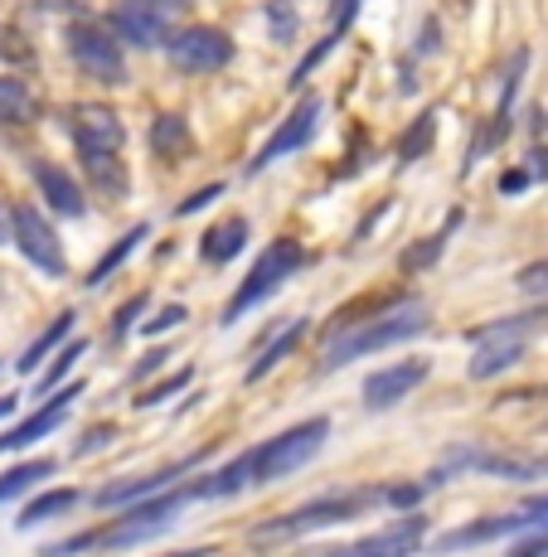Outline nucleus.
I'll list each match as a JSON object with an SVG mask.
<instances>
[{"label":"nucleus","mask_w":548,"mask_h":557,"mask_svg":"<svg viewBox=\"0 0 548 557\" xmlns=\"http://www.w3.org/2000/svg\"><path fill=\"white\" fill-rule=\"evenodd\" d=\"M190 379H195V373H175V379H166V383H160V388H146V393H136V407H156V403H166V398H175V393L180 388H185V383Z\"/></svg>","instance_id":"obj_29"},{"label":"nucleus","mask_w":548,"mask_h":557,"mask_svg":"<svg viewBox=\"0 0 548 557\" xmlns=\"http://www.w3.org/2000/svg\"><path fill=\"white\" fill-rule=\"evenodd\" d=\"M15 412V398H0V417H10Z\"/></svg>","instance_id":"obj_40"},{"label":"nucleus","mask_w":548,"mask_h":557,"mask_svg":"<svg viewBox=\"0 0 548 557\" xmlns=\"http://www.w3.org/2000/svg\"><path fill=\"white\" fill-rule=\"evenodd\" d=\"M73 505H78V490H53V495H39V499H29L25 509H20V529H35V523H45V519H59V513H69Z\"/></svg>","instance_id":"obj_21"},{"label":"nucleus","mask_w":548,"mask_h":557,"mask_svg":"<svg viewBox=\"0 0 548 557\" xmlns=\"http://www.w3.org/2000/svg\"><path fill=\"white\" fill-rule=\"evenodd\" d=\"M316 122H320V98H301L296 102V112L287 116L282 126H277V136L267 141V151L253 160V165H272L277 156H292V151H301V146L310 141V132H316Z\"/></svg>","instance_id":"obj_14"},{"label":"nucleus","mask_w":548,"mask_h":557,"mask_svg":"<svg viewBox=\"0 0 548 557\" xmlns=\"http://www.w3.org/2000/svg\"><path fill=\"white\" fill-rule=\"evenodd\" d=\"M150 151L166 156V160H180L190 151V126L180 112H160L156 122H150Z\"/></svg>","instance_id":"obj_18"},{"label":"nucleus","mask_w":548,"mask_h":557,"mask_svg":"<svg viewBox=\"0 0 548 557\" xmlns=\"http://www.w3.org/2000/svg\"><path fill=\"white\" fill-rule=\"evenodd\" d=\"M35 116V98H29V88L20 78H0V122L5 126H20Z\"/></svg>","instance_id":"obj_22"},{"label":"nucleus","mask_w":548,"mask_h":557,"mask_svg":"<svg viewBox=\"0 0 548 557\" xmlns=\"http://www.w3.org/2000/svg\"><path fill=\"white\" fill-rule=\"evenodd\" d=\"M160 359H166V349H156V355H146L142 363H136V379H142V373H150V369H156Z\"/></svg>","instance_id":"obj_39"},{"label":"nucleus","mask_w":548,"mask_h":557,"mask_svg":"<svg viewBox=\"0 0 548 557\" xmlns=\"http://www.w3.org/2000/svg\"><path fill=\"white\" fill-rule=\"evenodd\" d=\"M514 282H520V292H529V296H548V257L544 262H529Z\"/></svg>","instance_id":"obj_30"},{"label":"nucleus","mask_w":548,"mask_h":557,"mask_svg":"<svg viewBox=\"0 0 548 557\" xmlns=\"http://www.w3.org/2000/svg\"><path fill=\"white\" fill-rule=\"evenodd\" d=\"M78 355H88V339H73V345L69 349H63V355H53V363H49V373H45V379H39V398H45V393H53V388H59V379H63V373H69L73 369V359H78Z\"/></svg>","instance_id":"obj_28"},{"label":"nucleus","mask_w":548,"mask_h":557,"mask_svg":"<svg viewBox=\"0 0 548 557\" xmlns=\"http://www.w3.org/2000/svg\"><path fill=\"white\" fill-rule=\"evenodd\" d=\"M49 475H53V460H29V466H15V470H5V475H0V499L20 495V490L39 485V480H49Z\"/></svg>","instance_id":"obj_24"},{"label":"nucleus","mask_w":548,"mask_h":557,"mask_svg":"<svg viewBox=\"0 0 548 557\" xmlns=\"http://www.w3.org/2000/svg\"><path fill=\"white\" fill-rule=\"evenodd\" d=\"M132 5H142V10H150V15H160V20H166L170 10H185L190 0H132Z\"/></svg>","instance_id":"obj_34"},{"label":"nucleus","mask_w":548,"mask_h":557,"mask_svg":"<svg viewBox=\"0 0 548 557\" xmlns=\"http://www.w3.org/2000/svg\"><path fill=\"white\" fill-rule=\"evenodd\" d=\"M35 180H39L45 199H49L59 213H69V219H78V213H83V189L73 185L69 170H59V165H35Z\"/></svg>","instance_id":"obj_17"},{"label":"nucleus","mask_w":548,"mask_h":557,"mask_svg":"<svg viewBox=\"0 0 548 557\" xmlns=\"http://www.w3.org/2000/svg\"><path fill=\"white\" fill-rule=\"evenodd\" d=\"M190 466H199V456H180L175 466H166V470H146V475H136V480H112L107 490H98L93 495V505L98 509H117V505H136L142 495H160L166 485H175L180 475H185Z\"/></svg>","instance_id":"obj_12"},{"label":"nucleus","mask_w":548,"mask_h":557,"mask_svg":"<svg viewBox=\"0 0 548 557\" xmlns=\"http://www.w3.org/2000/svg\"><path fill=\"white\" fill-rule=\"evenodd\" d=\"M223 195V185H209V189H199V195H190L185 203H180V213H195V209H204V203H214Z\"/></svg>","instance_id":"obj_33"},{"label":"nucleus","mask_w":548,"mask_h":557,"mask_svg":"<svg viewBox=\"0 0 548 557\" xmlns=\"http://www.w3.org/2000/svg\"><path fill=\"white\" fill-rule=\"evenodd\" d=\"M146 238V228H142V223H136V228L132 233H126V238L122 243H112V248H107L102 252V262L98 267H93V272H88V286H98V282H107V276H112L117 272V267H122L126 262V257H132V248H136V243H142Z\"/></svg>","instance_id":"obj_23"},{"label":"nucleus","mask_w":548,"mask_h":557,"mask_svg":"<svg viewBox=\"0 0 548 557\" xmlns=\"http://www.w3.org/2000/svg\"><path fill=\"white\" fill-rule=\"evenodd\" d=\"M427 325H433V315H427L423 301H399L389 315H379V320H369V325L340 335L336 345L326 349V369H340V363H350L360 355H374V349L393 345V339H413V335H423Z\"/></svg>","instance_id":"obj_3"},{"label":"nucleus","mask_w":548,"mask_h":557,"mask_svg":"<svg viewBox=\"0 0 548 557\" xmlns=\"http://www.w3.org/2000/svg\"><path fill=\"white\" fill-rule=\"evenodd\" d=\"M272 25H277V35H282V39H292V15H287V10H282V15L272 10Z\"/></svg>","instance_id":"obj_38"},{"label":"nucleus","mask_w":548,"mask_h":557,"mask_svg":"<svg viewBox=\"0 0 548 557\" xmlns=\"http://www.w3.org/2000/svg\"><path fill=\"white\" fill-rule=\"evenodd\" d=\"M330 436V422L326 417H310V422L292 426V432H282L277 442L257 446V451H248V466H253V480H282L292 475V470H301L310 456L326 446Z\"/></svg>","instance_id":"obj_5"},{"label":"nucleus","mask_w":548,"mask_h":557,"mask_svg":"<svg viewBox=\"0 0 548 557\" xmlns=\"http://www.w3.org/2000/svg\"><path fill=\"white\" fill-rule=\"evenodd\" d=\"M447 233H451V228H447ZM447 233H442V238H447ZM442 238H427V243H417V248H407L403 262L413 267V272H417V267H433V257L442 252Z\"/></svg>","instance_id":"obj_31"},{"label":"nucleus","mask_w":548,"mask_h":557,"mask_svg":"<svg viewBox=\"0 0 548 557\" xmlns=\"http://www.w3.org/2000/svg\"><path fill=\"white\" fill-rule=\"evenodd\" d=\"M524 185H529V175H524V170H510V175L500 180V189H504V195H520Z\"/></svg>","instance_id":"obj_37"},{"label":"nucleus","mask_w":548,"mask_h":557,"mask_svg":"<svg viewBox=\"0 0 548 557\" xmlns=\"http://www.w3.org/2000/svg\"><path fill=\"white\" fill-rule=\"evenodd\" d=\"M112 25L122 29L132 45H142V49H150L156 45V29H160V15H150V10H142V5H132V0H122V5L112 10Z\"/></svg>","instance_id":"obj_19"},{"label":"nucleus","mask_w":548,"mask_h":557,"mask_svg":"<svg viewBox=\"0 0 548 557\" xmlns=\"http://www.w3.org/2000/svg\"><path fill=\"white\" fill-rule=\"evenodd\" d=\"M301 335H306V320H292V325L282 330V339H277V345H267L263 355H257V359L248 363V383L267 379V373H272L277 363H282V359H287V355H292V349H296V339H301Z\"/></svg>","instance_id":"obj_20"},{"label":"nucleus","mask_w":548,"mask_h":557,"mask_svg":"<svg viewBox=\"0 0 548 557\" xmlns=\"http://www.w3.org/2000/svg\"><path fill=\"white\" fill-rule=\"evenodd\" d=\"M427 373H433L427 359H403V363H393V369H379L374 379H364V407H369V412H383V407L403 403Z\"/></svg>","instance_id":"obj_11"},{"label":"nucleus","mask_w":548,"mask_h":557,"mask_svg":"<svg viewBox=\"0 0 548 557\" xmlns=\"http://www.w3.org/2000/svg\"><path fill=\"white\" fill-rule=\"evenodd\" d=\"M69 330H73V315H69V310H63V315H59V320H53V325L45 330V335H39V339H35V345H29V349H25V359H20V373H29V369H35V363H39V359H45V355H53V349H59V339H63V335H69Z\"/></svg>","instance_id":"obj_26"},{"label":"nucleus","mask_w":548,"mask_h":557,"mask_svg":"<svg viewBox=\"0 0 548 557\" xmlns=\"http://www.w3.org/2000/svg\"><path fill=\"white\" fill-rule=\"evenodd\" d=\"M185 320V310H166V315H156V320H146V335H160V330H170V325H180Z\"/></svg>","instance_id":"obj_36"},{"label":"nucleus","mask_w":548,"mask_h":557,"mask_svg":"<svg viewBox=\"0 0 548 557\" xmlns=\"http://www.w3.org/2000/svg\"><path fill=\"white\" fill-rule=\"evenodd\" d=\"M10 228H15L20 252H25L29 262L39 267V272H49V276H63V272H69L59 233H53V223H45V213H39L35 203H15V209H10Z\"/></svg>","instance_id":"obj_8"},{"label":"nucleus","mask_w":548,"mask_h":557,"mask_svg":"<svg viewBox=\"0 0 548 557\" xmlns=\"http://www.w3.org/2000/svg\"><path fill=\"white\" fill-rule=\"evenodd\" d=\"M301 262H306V248H301L296 238H277L272 248H263V257H257L253 272H248V282H243L239 292H233V301L223 306V325H233V320L248 315L257 301H267V296H272L287 276L301 272Z\"/></svg>","instance_id":"obj_4"},{"label":"nucleus","mask_w":548,"mask_h":557,"mask_svg":"<svg viewBox=\"0 0 548 557\" xmlns=\"http://www.w3.org/2000/svg\"><path fill=\"white\" fill-rule=\"evenodd\" d=\"M433 136H437V116H433V112H423V116H417V122L399 136V160H417V156H427Z\"/></svg>","instance_id":"obj_25"},{"label":"nucleus","mask_w":548,"mask_h":557,"mask_svg":"<svg viewBox=\"0 0 548 557\" xmlns=\"http://www.w3.org/2000/svg\"><path fill=\"white\" fill-rule=\"evenodd\" d=\"M417 548H423V519H407L383 533H369L360 543H345V548H316L306 557H413Z\"/></svg>","instance_id":"obj_10"},{"label":"nucleus","mask_w":548,"mask_h":557,"mask_svg":"<svg viewBox=\"0 0 548 557\" xmlns=\"http://www.w3.org/2000/svg\"><path fill=\"white\" fill-rule=\"evenodd\" d=\"M78 393H83V383H69V388H59V393H53V398H49L45 407H39V417H29V422H20L15 432H5V436H0V456H5V451H20V446L39 442V436H49L53 426L63 422V412H69V403L78 398Z\"/></svg>","instance_id":"obj_15"},{"label":"nucleus","mask_w":548,"mask_h":557,"mask_svg":"<svg viewBox=\"0 0 548 557\" xmlns=\"http://www.w3.org/2000/svg\"><path fill=\"white\" fill-rule=\"evenodd\" d=\"M243 248H248V219H219V223H209L204 228V238H199V257L204 262H233Z\"/></svg>","instance_id":"obj_16"},{"label":"nucleus","mask_w":548,"mask_h":557,"mask_svg":"<svg viewBox=\"0 0 548 557\" xmlns=\"http://www.w3.org/2000/svg\"><path fill=\"white\" fill-rule=\"evenodd\" d=\"M73 141H78V156H83V170L107 189L126 195V170H122V122H117L112 107L102 102H88L73 122Z\"/></svg>","instance_id":"obj_2"},{"label":"nucleus","mask_w":548,"mask_h":557,"mask_svg":"<svg viewBox=\"0 0 548 557\" xmlns=\"http://www.w3.org/2000/svg\"><path fill=\"white\" fill-rule=\"evenodd\" d=\"M345 20H350V5H345V15H340V20H336V29H330V35H326V39H320V45H316V49H310V53H306V59H301V69L292 73V88H301V83H306V78H310V73H316V63H320V59H326V53H330V49H336V45H340V35H345Z\"/></svg>","instance_id":"obj_27"},{"label":"nucleus","mask_w":548,"mask_h":557,"mask_svg":"<svg viewBox=\"0 0 548 557\" xmlns=\"http://www.w3.org/2000/svg\"><path fill=\"white\" fill-rule=\"evenodd\" d=\"M142 306H146V296H136V301H126V306H122V310H117V315H112V335H117V339H122L126 330H132V320L142 315Z\"/></svg>","instance_id":"obj_32"},{"label":"nucleus","mask_w":548,"mask_h":557,"mask_svg":"<svg viewBox=\"0 0 548 557\" xmlns=\"http://www.w3.org/2000/svg\"><path fill=\"white\" fill-rule=\"evenodd\" d=\"M520 330H524V320L504 325V335H480V349L471 355V379H496V373H504L510 363H520L524 359Z\"/></svg>","instance_id":"obj_13"},{"label":"nucleus","mask_w":548,"mask_h":557,"mask_svg":"<svg viewBox=\"0 0 548 557\" xmlns=\"http://www.w3.org/2000/svg\"><path fill=\"white\" fill-rule=\"evenodd\" d=\"M383 499H389V505H399V509H413L423 495H417L413 485H399V490H389V495H383Z\"/></svg>","instance_id":"obj_35"},{"label":"nucleus","mask_w":548,"mask_h":557,"mask_svg":"<svg viewBox=\"0 0 548 557\" xmlns=\"http://www.w3.org/2000/svg\"><path fill=\"white\" fill-rule=\"evenodd\" d=\"M190 499H199V485H175L170 490L166 485V495L160 499H136L132 513L126 519H117L112 529H98V533H83V539H73V543H59L53 553H83V548H132V543H146L150 533H160L170 519H175L180 509L190 505Z\"/></svg>","instance_id":"obj_1"},{"label":"nucleus","mask_w":548,"mask_h":557,"mask_svg":"<svg viewBox=\"0 0 548 557\" xmlns=\"http://www.w3.org/2000/svg\"><path fill=\"white\" fill-rule=\"evenodd\" d=\"M69 53L83 73H93L98 83H122L126 78V63H122V45H117L112 29L93 25V20H78L69 25Z\"/></svg>","instance_id":"obj_7"},{"label":"nucleus","mask_w":548,"mask_h":557,"mask_svg":"<svg viewBox=\"0 0 548 557\" xmlns=\"http://www.w3.org/2000/svg\"><path fill=\"white\" fill-rule=\"evenodd\" d=\"M369 505H374V495H326V499H310V505H301L292 513H282V519L263 523V529H257V548L282 543V539H296V533L330 529V523H345V519H354V513H364Z\"/></svg>","instance_id":"obj_6"},{"label":"nucleus","mask_w":548,"mask_h":557,"mask_svg":"<svg viewBox=\"0 0 548 557\" xmlns=\"http://www.w3.org/2000/svg\"><path fill=\"white\" fill-rule=\"evenodd\" d=\"M166 53H170V69L180 73H219L233 59V39L214 25H195V29H180Z\"/></svg>","instance_id":"obj_9"}]
</instances>
